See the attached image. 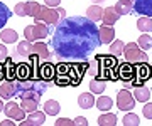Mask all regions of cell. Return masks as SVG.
Wrapping results in <instances>:
<instances>
[{
	"mask_svg": "<svg viewBox=\"0 0 152 126\" xmlns=\"http://www.w3.org/2000/svg\"><path fill=\"white\" fill-rule=\"evenodd\" d=\"M53 50L61 60L86 59L100 42L98 27L86 17H69L56 24Z\"/></svg>",
	"mask_w": 152,
	"mask_h": 126,
	"instance_id": "obj_1",
	"label": "cell"
},
{
	"mask_svg": "<svg viewBox=\"0 0 152 126\" xmlns=\"http://www.w3.org/2000/svg\"><path fill=\"white\" fill-rule=\"evenodd\" d=\"M88 72L95 77H102L103 81H117L118 79L117 55H96L91 62H88Z\"/></svg>",
	"mask_w": 152,
	"mask_h": 126,
	"instance_id": "obj_2",
	"label": "cell"
},
{
	"mask_svg": "<svg viewBox=\"0 0 152 126\" xmlns=\"http://www.w3.org/2000/svg\"><path fill=\"white\" fill-rule=\"evenodd\" d=\"M12 82L15 88V96L20 99H34L39 103L46 91V84L41 79H15Z\"/></svg>",
	"mask_w": 152,
	"mask_h": 126,
	"instance_id": "obj_3",
	"label": "cell"
},
{
	"mask_svg": "<svg viewBox=\"0 0 152 126\" xmlns=\"http://www.w3.org/2000/svg\"><path fill=\"white\" fill-rule=\"evenodd\" d=\"M124 55H125V60H127V62H132V64H137V62H147V59H149L147 54H145V50H142L137 42L125 44Z\"/></svg>",
	"mask_w": 152,
	"mask_h": 126,
	"instance_id": "obj_4",
	"label": "cell"
},
{
	"mask_svg": "<svg viewBox=\"0 0 152 126\" xmlns=\"http://www.w3.org/2000/svg\"><path fill=\"white\" fill-rule=\"evenodd\" d=\"M151 77V67L147 62H137L134 64V77H132V86H144V82Z\"/></svg>",
	"mask_w": 152,
	"mask_h": 126,
	"instance_id": "obj_5",
	"label": "cell"
},
{
	"mask_svg": "<svg viewBox=\"0 0 152 126\" xmlns=\"http://www.w3.org/2000/svg\"><path fill=\"white\" fill-rule=\"evenodd\" d=\"M117 106L122 111H132L135 108V98L129 89H120L117 93Z\"/></svg>",
	"mask_w": 152,
	"mask_h": 126,
	"instance_id": "obj_6",
	"label": "cell"
},
{
	"mask_svg": "<svg viewBox=\"0 0 152 126\" xmlns=\"http://www.w3.org/2000/svg\"><path fill=\"white\" fill-rule=\"evenodd\" d=\"M36 20H39V22H44L48 24V25H56V24L61 20L59 14H58V10L56 9H51V7H41V10H39V14L36 17H34Z\"/></svg>",
	"mask_w": 152,
	"mask_h": 126,
	"instance_id": "obj_7",
	"label": "cell"
},
{
	"mask_svg": "<svg viewBox=\"0 0 152 126\" xmlns=\"http://www.w3.org/2000/svg\"><path fill=\"white\" fill-rule=\"evenodd\" d=\"M54 84H56V86H61V88L71 86V81H69V64H58V66H56Z\"/></svg>",
	"mask_w": 152,
	"mask_h": 126,
	"instance_id": "obj_8",
	"label": "cell"
},
{
	"mask_svg": "<svg viewBox=\"0 0 152 126\" xmlns=\"http://www.w3.org/2000/svg\"><path fill=\"white\" fill-rule=\"evenodd\" d=\"M88 71V62H83V64H69V81L71 86H78L81 82L83 74Z\"/></svg>",
	"mask_w": 152,
	"mask_h": 126,
	"instance_id": "obj_9",
	"label": "cell"
},
{
	"mask_svg": "<svg viewBox=\"0 0 152 126\" xmlns=\"http://www.w3.org/2000/svg\"><path fill=\"white\" fill-rule=\"evenodd\" d=\"M4 113H5L7 118H12V120H15V121H22L24 120V114H26V111L20 108V104L14 103V101H9L4 106Z\"/></svg>",
	"mask_w": 152,
	"mask_h": 126,
	"instance_id": "obj_10",
	"label": "cell"
},
{
	"mask_svg": "<svg viewBox=\"0 0 152 126\" xmlns=\"http://www.w3.org/2000/svg\"><path fill=\"white\" fill-rule=\"evenodd\" d=\"M54 76H56V66H53L48 60H44L39 66V79L44 82H49V81H54Z\"/></svg>",
	"mask_w": 152,
	"mask_h": 126,
	"instance_id": "obj_11",
	"label": "cell"
},
{
	"mask_svg": "<svg viewBox=\"0 0 152 126\" xmlns=\"http://www.w3.org/2000/svg\"><path fill=\"white\" fill-rule=\"evenodd\" d=\"M44 121H46V113L36 109L32 113H29L27 120L20 121V126H41V125H44Z\"/></svg>",
	"mask_w": 152,
	"mask_h": 126,
	"instance_id": "obj_12",
	"label": "cell"
},
{
	"mask_svg": "<svg viewBox=\"0 0 152 126\" xmlns=\"http://www.w3.org/2000/svg\"><path fill=\"white\" fill-rule=\"evenodd\" d=\"M132 77H134V64H132V62L118 64V79L120 81L130 82L132 84Z\"/></svg>",
	"mask_w": 152,
	"mask_h": 126,
	"instance_id": "obj_13",
	"label": "cell"
},
{
	"mask_svg": "<svg viewBox=\"0 0 152 126\" xmlns=\"http://www.w3.org/2000/svg\"><path fill=\"white\" fill-rule=\"evenodd\" d=\"M98 35L102 44H112L115 39V29L112 25H102L98 27Z\"/></svg>",
	"mask_w": 152,
	"mask_h": 126,
	"instance_id": "obj_14",
	"label": "cell"
},
{
	"mask_svg": "<svg viewBox=\"0 0 152 126\" xmlns=\"http://www.w3.org/2000/svg\"><path fill=\"white\" fill-rule=\"evenodd\" d=\"M134 10L145 17H152V0H134Z\"/></svg>",
	"mask_w": 152,
	"mask_h": 126,
	"instance_id": "obj_15",
	"label": "cell"
},
{
	"mask_svg": "<svg viewBox=\"0 0 152 126\" xmlns=\"http://www.w3.org/2000/svg\"><path fill=\"white\" fill-rule=\"evenodd\" d=\"M118 19H120V14L115 10V7H107V9L103 10L102 20H103L105 25H113V24H117Z\"/></svg>",
	"mask_w": 152,
	"mask_h": 126,
	"instance_id": "obj_16",
	"label": "cell"
},
{
	"mask_svg": "<svg viewBox=\"0 0 152 126\" xmlns=\"http://www.w3.org/2000/svg\"><path fill=\"white\" fill-rule=\"evenodd\" d=\"M132 94H134L135 101H139V103H147L149 98H151V89L147 88V86H135V89H134Z\"/></svg>",
	"mask_w": 152,
	"mask_h": 126,
	"instance_id": "obj_17",
	"label": "cell"
},
{
	"mask_svg": "<svg viewBox=\"0 0 152 126\" xmlns=\"http://www.w3.org/2000/svg\"><path fill=\"white\" fill-rule=\"evenodd\" d=\"M15 96V88H14V82L12 81H5L4 84H0V98L2 99H9Z\"/></svg>",
	"mask_w": 152,
	"mask_h": 126,
	"instance_id": "obj_18",
	"label": "cell"
},
{
	"mask_svg": "<svg viewBox=\"0 0 152 126\" xmlns=\"http://www.w3.org/2000/svg\"><path fill=\"white\" fill-rule=\"evenodd\" d=\"M48 34H49L48 24L36 22L32 25V35H34V39H46V37H48Z\"/></svg>",
	"mask_w": 152,
	"mask_h": 126,
	"instance_id": "obj_19",
	"label": "cell"
},
{
	"mask_svg": "<svg viewBox=\"0 0 152 126\" xmlns=\"http://www.w3.org/2000/svg\"><path fill=\"white\" fill-rule=\"evenodd\" d=\"M102 17H103V9L100 5H91L86 9V19H90L91 22L102 20Z\"/></svg>",
	"mask_w": 152,
	"mask_h": 126,
	"instance_id": "obj_20",
	"label": "cell"
},
{
	"mask_svg": "<svg viewBox=\"0 0 152 126\" xmlns=\"http://www.w3.org/2000/svg\"><path fill=\"white\" fill-rule=\"evenodd\" d=\"M95 101H96V99L93 98V94H88V93L80 94V98H78V104H80V108H83V109L93 108V106H95Z\"/></svg>",
	"mask_w": 152,
	"mask_h": 126,
	"instance_id": "obj_21",
	"label": "cell"
},
{
	"mask_svg": "<svg viewBox=\"0 0 152 126\" xmlns=\"http://www.w3.org/2000/svg\"><path fill=\"white\" fill-rule=\"evenodd\" d=\"M0 39L4 40V44H14V42H17L19 35H17V32L12 30V29H2V30H0Z\"/></svg>",
	"mask_w": 152,
	"mask_h": 126,
	"instance_id": "obj_22",
	"label": "cell"
},
{
	"mask_svg": "<svg viewBox=\"0 0 152 126\" xmlns=\"http://www.w3.org/2000/svg\"><path fill=\"white\" fill-rule=\"evenodd\" d=\"M105 88H107V84L102 77H95L93 81H90V91L93 94H103Z\"/></svg>",
	"mask_w": 152,
	"mask_h": 126,
	"instance_id": "obj_23",
	"label": "cell"
},
{
	"mask_svg": "<svg viewBox=\"0 0 152 126\" xmlns=\"http://www.w3.org/2000/svg\"><path fill=\"white\" fill-rule=\"evenodd\" d=\"M4 79L5 81H14L15 79V66L9 57H7L5 64H4Z\"/></svg>",
	"mask_w": 152,
	"mask_h": 126,
	"instance_id": "obj_24",
	"label": "cell"
},
{
	"mask_svg": "<svg viewBox=\"0 0 152 126\" xmlns=\"http://www.w3.org/2000/svg\"><path fill=\"white\" fill-rule=\"evenodd\" d=\"M34 54L37 55L39 59L48 60L49 59V49H48V45L44 44V42H36V44H34Z\"/></svg>",
	"mask_w": 152,
	"mask_h": 126,
	"instance_id": "obj_25",
	"label": "cell"
},
{
	"mask_svg": "<svg viewBox=\"0 0 152 126\" xmlns=\"http://www.w3.org/2000/svg\"><path fill=\"white\" fill-rule=\"evenodd\" d=\"M61 109V106L58 101H54V99H49V101H46L44 103V113L49 116H56L58 113H59Z\"/></svg>",
	"mask_w": 152,
	"mask_h": 126,
	"instance_id": "obj_26",
	"label": "cell"
},
{
	"mask_svg": "<svg viewBox=\"0 0 152 126\" xmlns=\"http://www.w3.org/2000/svg\"><path fill=\"white\" fill-rule=\"evenodd\" d=\"M34 52V44L31 40H22L17 45V54L19 55H31Z\"/></svg>",
	"mask_w": 152,
	"mask_h": 126,
	"instance_id": "obj_27",
	"label": "cell"
},
{
	"mask_svg": "<svg viewBox=\"0 0 152 126\" xmlns=\"http://www.w3.org/2000/svg\"><path fill=\"white\" fill-rule=\"evenodd\" d=\"M117 121H118L117 116L105 111V114H102L100 118H98V125L100 126H117Z\"/></svg>",
	"mask_w": 152,
	"mask_h": 126,
	"instance_id": "obj_28",
	"label": "cell"
},
{
	"mask_svg": "<svg viewBox=\"0 0 152 126\" xmlns=\"http://www.w3.org/2000/svg\"><path fill=\"white\" fill-rule=\"evenodd\" d=\"M95 106H96L100 111H108L112 106H113V101H112V98H108V96H102V98H98L96 101H95Z\"/></svg>",
	"mask_w": 152,
	"mask_h": 126,
	"instance_id": "obj_29",
	"label": "cell"
},
{
	"mask_svg": "<svg viewBox=\"0 0 152 126\" xmlns=\"http://www.w3.org/2000/svg\"><path fill=\"white\" fill-rule=\"evenodd\" d=\"M137 29L142 30V32H152V19L151 17H140L137 20Z\"/></svg>",
	"mask_w": 152,
	"mask_h": 126,
	"instance_id": "obj_30",
	"label": "cell"
},
{
	"mask_svg": "<svg viewBox=\"0 0 152 126\" xmlns=\"http://www.w3.org/2000/svg\"><path fill=\"white\" fill-rule=\"evenodd\" d=\"M10 10H9V7L5 4H2L0 2V30L5 27V24L9 22V19H10Z\"/></svg>",
	"mask_w": 152,
	"mask_h": 126,
	"instance_id": "obj_31",
	"label": "cell"
},
{
	"mask_svg": "<svg viewBox=\"0 0 152 126\" xmlns=\"http://www.w3.org/2000/svg\"><path fill=\"white\" fill-rule=\"evenodd\" d=\"M39 103L37 101H34V99H20V108L26 113H32V111L37 109Z\"/></svg>",
	"mask_w": 152,
	"mask_h": 126,
	"instance_id": "obj_32",
	"label": "cell"
},
{
	"mask_svg": "<svg viewBox=\"0 0 152 126\" xmlns=\"http://www.w3.org/2000/svg\"><path fill=\"white\" fill-rule=\"evenodd\" d=\"M137 40H139L137 44H139V47H140L142 50H149L152 47V37L151 35H147V34H142Z\"/></svg>",
	"mask_w": 152,
	"mask_h": 126,
	"instance_id": "obj_33",
	"label": "cell"
},
{
	"mask_svg": "<svg viewBox=\"0 0 152 126\" xmlns=\"http://www.w3.org/2000/svg\"><path fill=\"white\" fill-rule=\"evenodd\" d=\"M26 10H27L29 17H36L39 14V10H41V5H39L37 2L31 0V2H26Z\"/></svg>",
	"mask_w": 152,
	"mask_h": 126,
	"instance_id": "obj_34",
	"label": "cell"
},
{
	"mask_svg": "<svg viewBox=\"0 0 152 126\" xmlns=\"http://www.w3.org/2000/svg\"><path fill=\"white\" fill-rule=\"evenodd\" d=\"M125 126H139L140 125V120H139V116L134 114V113H129V114L124 116V120H122Z\"/></svg>",
	"mask_w": 152,
	"mask_h": 126,
	"instance_id": "obj_35",
	"label": "cell"
},
{
	"mask_svg": "<svg viewBox=\"0 0 152 126\" xmlns=\"http://www.w3.org/2000/svg\"><path fill=\"white\" fill-rule=\"evenodd\" d=\"M124 47L125 44L122 42V40H113L112 44H110V54H113V55H118V54H124Z\"/></svg>",
	"mask_w": 152,
	"mask_h": 126,
	"instance_id": "obj_36",
	"label": "cell"
},
{
	"mask_svg": "<svg viewBox=\"0 0 152 126\" xmlns=\"http://www.w3.org/2000/svg\"><path fill=\"white\" fill-rule=\"evenodd\" d=\"M130 5H127V4H122V2H118L117 0V5H115V10L118 12L120 15H127V14H130Z\"/></svg>",
	"mask_w": 152,
	"mask_h": 126,
	"instance_id": "obj_37",
	"label": "cell"
},
{
	"mask_svg": "<svg viewBox=\"0 0 152 126\" xmlns=\"http://www.w3.org/2000/svg\"><path fill=\"white\" fill-rule=\"evenodd\" d=\"M14 12H15L19 17H26V15H27V10H26V4H24V2H19V4L15 5V9H14Z\"/></svg>",
	"mask_w": 152,
	"mask_h": 126,
	"instance_id": "obj_38",
	"label": "cell"
},
{
	"mask_svg": "<svg viewBox=\"0 0 152 126\" xmlns=\"http://www.w3.org/2000/svg\"><path fill=\"white\" fill-rule=\"evenodd\" d=\"M56 126H75V121L68 120V118H59V120L54 121Z\"/></svg>",
	"mask_w": 152,
	"mask_h": 126,
	"instance_id": "obj_39",
	"label": "cell"
},
{
	"mask_svg": "<svg viewBox=\"0 0 152 126\" xmlns=\"http://www.w3.org/2000/svg\"><path fill=\"white\" fill-rule=\"evenodd\" d=\"M142 113H144V118L152 120V103H147L145 106L142 108Z\"/></svg>",
	"mask_w": 152,
	"mask_h": 126,
	"instance_id": "obj_40",
	"label": "cell"
},
{
	"mask_svg": "<svg viewBox=\"0 0 152 126\" xmlns=\"http://www.w3.org/2000/svg\"><path fill=\"white\" fill-rule=\"evenodd\" d=\"M24 37H26V40H36L34 39V35H32V25H27V27L24 29Z\"/></svg>",
	"mask_w": 152,
	"mask_h": 126,
	"instance_id": "obj_41",
	"label": "cell"
},
{
	"mask_svg": "<svg viewBox=\"0 0 152 126\" xmlns=\"http://www.w3.org/2000/svg\"><path fill=\"white\" fill-rule=\"evenodd\" d=\"M7 57H9V52H7V47L4 44H0V62H5Z\"/></svg>",
	"mask_w": 152,
	"mask_h": 126,
	"instance_id": "obj_42",
	"label": "cell"
},
{
	"mask_svg": "<svg viewBox=\"0 0 152 126\" xmlns=\"http://www.w3.org/2000/svg\"><path fill=\"white\" fill-rule=\"evenodd\" d=\"M75 126H88V121L85 116H78L75 120Z\"/></svg>",
	"mask_w": 152,
	"mask_h": 126,
	"instance_id": "obj_43",
	"label": "cell"
},
{
	"mask_svg": "<svg viewBox=\"0 0 152 126\" xmlns=\"http://www.w3.org/2000/svg\"><path fill=\"white\" fill-rule=\"evenodd\" d=\"M46 2V5L51 7V9H56V7H59V2L61 0H44Z\"/></svg>",
	"mask_w": 152,
	"mask_h": 126,
	"instance_id": "obj_44",
	"label": "cell"
},
{
	"mask_svg": "<svg viewBox=\"0 0 152 126\" xmlns=\"http://www.w3.org/2000/svg\"><path fill=\"white\" fill-rule=\"evenodd\" d=\"M56 10H58V14H59L61 20H63V19H66V10L63 9V7H56Z\"/></svg>",
	"mask_w": 152,
	"mask_h": 126,
	"instance_id": "obj_45",
	"label": "cell"
},
{
	"mask_svg": "<svg viewBox=\"0 0 152 126\" xmlns=\"http://www.w3.org/2000/svg\"><path fill=\"white\" fill-rule=\"evenodd\" d=\"M14 125H15V123H14V121H9V120H5V121L0 123V126H14Z\"/></svg>",
	"mask_w": 152,
	"mask_h": 126,
	"instance_id": "obj_46",
	"label": "cell"
},
{
	"mask_svg": "<svg viewBox=\"0 0 152 126\" xmlns=\"http://www.w3.org/2000/svg\"><path fill=\"white\" fill-rule=\"evenodd\" d=\"M118 2H122V4H127V5L134 7V0H118Z\"/></svg>",
	"mask_w": 152,
	"mask_h": 126,
	"instance_id": "obj_47",
	"label": "cell"
},
{
	"mask_svg": "<svg viewBox=\"0 0 152 126\" xmlns=\"http://www.w3.org/2000/svg\"><path fill=\"white\" fill-rule=\"evenodd\" d=\"M4 111V103H2V98H0V113Z\"/></svg>",
	"mask_w": 152,
	"mask_h": 126,
	"instance_id": "obj_48",
	"label": "cell"
},
{
	"mask_svg": "<svg viewBox=\"0 0 152 126\" xmlns=\"http://www.w3.org/2000/svg\"><path fill=\"white\" fill-rule=\"evenodd\" d=\"M93 2H95V4H100V2H103V0H93Z\"/></svg>",
	"mask_w": 152,
	"mask_h": 126,
	"instance_id": "obj_49",
	"label": "cell"
},
{
	"mask_svg": "<svg viewBox=\"0 0 152 126\" xmlns=\"http://www.w3.org/2000/svg\"><path fill=\"white\" fill-rule=\"evenodd\" d=\"M151 77H152V66H151Z\"/></svg>",
	"mask_w": 152,
	"mask_h": 126,
	"instance_id": "obj_50",
	"label": "cell"
}]
</instances>
